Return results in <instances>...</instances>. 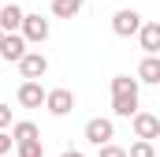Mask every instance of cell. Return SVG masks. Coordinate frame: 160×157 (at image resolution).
I'll return each instance as SVG.
<instances>
[{"instance_id":"obj_1","label":"cell","mask_w":160,"mask_h":157,"mask_svg":"<svg viewBox=\"0 0 160 157\" xmlns=\"http://www.w3.org/2000/svg\"><path fill=\"white\" fill-rule=\"evenodd\" d=\"M142 82H138V75H116L112 78V112L119 120H134L138 112H142Z\"/></svg>"},{"instance_id":"obj_2","label":"cell","mask_w":160,"mask_h":157,"mask_svg":"<svg viewBox=\"0 0 160 157\" xmlns=\"http://www.w3.org/2000/svg\"><path fill=\"white\" fill-rule=\"evenodd\" d=\"M82 138L89 142V146H108L112 138H116V123L108 116H93V120H86V127H82Z\"/></svg>"},{"instance_id":"obj_3","label":"cell","mask_w":160,"mask_h":157,"mask_svg":"<svg viewBox=\"0 0 160 157\" xmlns=\"http://www.w3.org/2000/svg\"><path fill=\"white\" fill-rule=\"evenodd\" d=\"M142 26H145V23H142V15H138L134 8H119V11L112 15V34H116V38H134Z\"/></svg>"},{"instance_id":"obj_4","label":"cell","mask_w":160,"mask_h":157,"mask_svg":"<svg viewBox=\"0 0 160 157\" xmlns=\"http://www.w3.org/2000/svg\"><path fill=\"white\" fill-rule=\"evenodd\" d=\"M45 109H48V116H71V112H75V90H67V86L48 90Z\"/></svg>"},{"instance_id":"obj_5","label":"cell","mask_w":160,"mask_h":157,"mask_svg":"<svg viewBox=\"0 0 160 157\" xmlns=\"http://www.w3.org/2000/svg\"><path fill=\"white\" fill-rule=\"evenodd\" d=\"M45 71H48V56L38 52V49H30V52L19 60V75H22V82H41Z\"/></svg>"},{"instance_id":"obj_6","label":"cell","mask_w":160,"mask_h":157,"mask_svg":"<svg viewBox=\"0 0 160 157\" xmlns=\"http://www.w3.org/2000/svg\"><path fill=\"white\" fill-rule=\"evenodd\" d=\"M19 34L26 38V45H41V41H48L52 26H48V19H41V15H26V19H22V30H19Z\"/></svg>"},{"instance_id":"obj_7","label":"cell","mask_w":160,"mask_h":157,"mask_svg":"<svg viewBox=\"0 0 160 157\" xmlns=\"http://www.w3.org/2000/svg\"><path fill=\"white\" fill-rule=\"evenodd\" d=\"M130 127H134V138H145V142L160 138V116H153V112H138L130 120Z\"/></svg>"},{"instance_id":"obj_8","label":"cell","mask_w":160,"mask_h":157,"mask_svg":"<svg viewBox=\"0 0 160 157\" xmlns=\"http://www.w3.org/2000/svg\"><path fill=\"white\" fill-rule=\"evenodd\" d=\"M45 97H48V90H45L41 82H22V86H19V94H15V101H19L22 109H41V105H45Z\"/></svg>"},{"instance_id":"obj_9","label":"cell","mask_w":160,"mask_h":157,"mask_svg":"<svg viewBox=\"0 0 160 157\" xmlns=\"http://www.w3.org/2000/svg\"><path fill=\"white\" fill-rule=\"evenodd\" d=\"M26 52H30V49H26V38H22V34H8L4 45H0V60H8V64H19Z\"/></svg>"},{"instance_id":"obj_10","label":"cell","mask_w":160,"mask_h":157,"mask_svg":"<svg viewBox=\"0 0 160 157\" xmlns=\"http://www.w3.org/2000/svg\"><path fill=\"white\" fill-rule=\"evenodd\" d=\"M22 19H26V11H22L19 4H4V8H0V30H4V34H19V30H22Z\"/></svg>"},{"instance_id":"obj_11","label":"cell","mask_w":160,"mask_h":157,"mask_svg":"<svg viewBox=\"0 0 160 157\" xmlns=\"http://www.w3.org/2000/svg\"><path fill=\"white\" fill-rule=\"evenodd\" d=\"M138 41H142L145 56H160V23H145L138 30Z\"/></svg>"},{"instance_id":"obj_12","label":"cell","mask_w":160,"mask_h":157,"mask_svg":"<svg viewBox=\"0 0 160 157\" xmlns=\"http://www.w3.org/2000/svg\"><path fill=\"white\" fill-rule=\"evenodd\" d=\"M11 138H15V146H22V142H38L41 131H38L34 120H15V123H11Z\"/></svg>"},{"instance_id":"obj_13","label":"cell","mask_w":160,"mask_h":157,"mask_svg":"<svg viewBox=\"0 0 160 157\" xmlns=\"http://www.w3.org/2000/svg\"><path fill=\"white\" fill-rule=\"evenodd\" d=\"M138 82L160 86V56H142V64H138Z\"/></svg>"},{"instance_id":"obj_14","label":"cell","mask_w":160,"mask_h":157,"mask_svg":"<svg viewBox=\"0 0 160 157\" xmlns=\"http://www.w3.org/2000/svg\"><path fill=\"white\" fill-rule=\"evenodd\" d=\"M82 8H86V0H52V15L56 19H75Z\"/></svg>"},{"instance_id":"obj_15","label":"cell","mask_w":160,"mask_h":157,"mask_svg":"<svg viewBox=\"0 0 160 157\" xmlns=\"http://www.w3.org/2000/svg\"><path fill=\"white\" fill-rule=\"evenodd\" d=\"M127 157H157V146H153V142H145V138H138V142L127 150Z\"/></svg>"},{"instance_id":"obj_16","label":"cell","mask_w":160,"mask_h":157,"mask_svg":"<svg viewBox=\"0 0 160 157\" xmlns=\"http://www.w3.org/2000/svg\"><path fill=\"white\" fill-rule=\"evenodd\" d=\"M15 150H19V157H45L41 138H38V142H22V146H15Z\"/></svg>"},{"instance_id":"obj_17","label":"cell","mask_w":160,"mask_h":157,"mask_svg":"<svg viewBox=\"0 0 160 157\" xmlns=\"http://www.w3.org/2000/svg\"><path fill=\"white\" fill-rule=\"evenodd\" d=\"M97 157H127V150L116 146V142H108V146H101V150H97Z\"/></svg>"},{"instance_id":"obj_18","label":"cell","mask_w":160,"mask_h":157,"mask_svg":"<svg viewBox=\"0 0 160 157\" xmlns=\"http://www.w3.org/2000/svg\"><path fill=\"white\" fill-rule=\"evenodd\" d=\"M11 123H15V120H11V105H4V101H0V131H8Z\"/></svg>"},{"instance_id":"obj_19","label":"cell","mask_w":160,"mask_h":157,"mask_svg":"<svg viewBox=\"0 0 160 157\" xmlns=\"http://www.w3.org/2000/svg\"><path fill=\"white\" fill-rule=\"evenodd\" d=\"M11 146H15L11 131H0V157H4V154H11Z\"/></svg>"},{"instance_id":"obj_20","label":"cell","mask_w":160,"mask_h":157,"mask_svg":"<svg viewBox=\"0 0 160 157\" xmlns=\"http://www.w3.org/2000/svg\"><path fill=\"white\" fill-rule=\"evenodd\" d=\"M60 157H86V154H82V150H63Z\"/></svg>"},{"instance_id":"obj_21","label":"cell","mask_w":160,"mask_h":157,"mask_svg":"<svg viewBox=\"0 0 160 157\" xmlns=\"http://www.w3.org/2000/svg\"><path fill=\"white\" fill-rule=\"evenodd\" d=\"M4 38H8V34H4V30H0V45H4Z\"/></svg>"}]
</instances>
